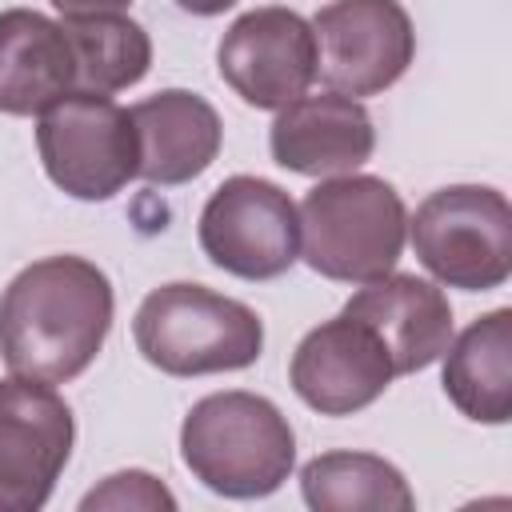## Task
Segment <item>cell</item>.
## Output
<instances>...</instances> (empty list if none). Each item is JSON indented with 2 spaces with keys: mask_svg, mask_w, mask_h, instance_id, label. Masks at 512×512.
<instances>
[{
  "mask_svg": "<svg viewBox=\"0 0 512 512\" xmlns=\"http://www.w3.org/2000/svg\"><path fill=\"white\" fill-rule=\"evenodd\" d=\"M304 504L316 512H412L416 496L396 464L372 452H320L300 468Z\"/></svg>",
  "mask_w": 512,
  "mask_h": 512,
  "instance_id": "17",
  "label": "cell"
},
{
  "mask_svg": "<svg viewBox=\"0 0 512 512\" xmlns=\"http://www.w3.org/2000/svg\"><path fill=\"white\" fill-rule=\"evenodd\" d=\"M272 160L296 176H344L356 172L372 148L376 128L360 100L340 92L300 96L284 108H276V120L268 128Z\"/></svg>",
  "mask_w": 512,
  "mask_h": 512,
  "instance_id": "12",
  "label": "cell"
},
{
  "mask_svg": "<svg viewBox=\"0 0 512 512\" xmlns=\"http://www.w3.org/2000/svg\"><path fill=\"white\" fill-rule=\"evenodd\" d=\"M204 256L240 280H276L300 260V208L264 176H228L200 212Z\"/></svg>",
  "mask_w": 512,
  "mask_h": 512,
  "instance_id": "7",
  "label": "cell"
},
{
  "mask_svg": "<svg viewBox=\"0 0 512 512\" xmlns=\"http://www.w3.org/2000/svg\"><path fill=\"white\" fill-rule=\"evenodd\" d=\"M180 460L208 492L228 500L272 496L296 464L288 416L256 392H212L180 424Z\"/></svg>",
  "mask_w": 512,
  "mask_h": 512,
  "instance_id": "2",
  "label": "cell"
},
{
  "mask_svg": "<svg viewBox=\"0 0 512 512\" xmlns=\"http://www.w3.org/2000/svg\"><path fill=\"white\" fill-rule=\"evenodd\" d=\"M340 312L368 324L380 336L396 376L436 364L452 344L448 296L432 280H420L412 272H388L380 280H368Z\"/></svg>",
  "mask_w": 512,
  "mask_h": 512,
  "instance_id": "13",
  "label": "cell"
},
{
  "mask_svg": "<svg viewBox=\"0 0 512 512\" xmlns=\"http://www.w3.org/2000/svg\"><path fill=\"white\" fill-rule=\"evenodd\" d=\"M64 20L68 16H100V12H124L132 0H48Z\"/></svg>",
  "mask_w": 512,
  "mask_h": 512,
  "instance_id": "20",
  "label": "cell"
},
{
  "mask_svg": "<svg viewBox=\"0 0 512 512\" xmlns=\"http://www.w3.org/2000/svg\"><path fill=\"white\" fill-rule=\"evenodd\" d=\"M136 352L164 376L240 372L264 352V320L232 296L192 280L152 288L132 316Z\"/></svg>",
  "mask_w": 512,
  "mask_h": 512,
  "instance_id": "4",
  "label": "cell"
},
{
  "mask_svg": "<svg viewBox=\"0 0 512 512\" xmlns=\"http://www.w3.org/2000/svg\"><path fill=\"white\" fill-rule=\"evenodd\" d=\"M68 400L32 376L0 380V512H40L72 456Z\"/></svg>",
  "mask_w": 512,
  "mask_h": 512,
  "instance_id": "8",
  "label": "cell"
},
{
  "mask_svg": "<svg viewBox=\"0 0 512 512\" xmlns=\"http://www.w3.org/2000/svg\"><path fill=\"white\" fill-rule=\"evenodd\" d=\"M112 280L84 256H44L0 292V360L44 384L76 380L108 340Z\"/></svg>",
  "mask_w": 512,
  "mask_h": 512,
  "instance_id": "1",
  "label": "cell"
},
{
  "mask_svg": "<svg viewBox=\"0 0 512 512\" xmlns=\"http://www.w3.org/2000/svg\"><path fill=\"white\" fill-rule=\"evenodd\" d=\"M184 12H192V16H220L224 8H232L236 0H176Z\"/></svg>",
  "mask_w": 512,
  "mask_h": 512,
  "instance_id": "21",
  "label": "cell"
},
{
  "mask_svg": "<svg viewBox=\"0 0 512 512\" xmlns=\"http://www.w3.org/2000/svg\"><path fill=\"white\" fill-rule=\"evenodd\" d=\"M444 396L476 424L512 416V308H492L444 348Z\"/></svg>",
  "mask_w": 512,
  "mask_h": 512,
  "instance_id": "16",
  "label": "cell"
},
{
  "mask_svg": "<svg viewBox=\"0 0 512 512\" xmlns=\"http://www.w3.org/2000/svg\"><path fill=\"white\" fill-rule=\"evenodd\" d=\"M60 24L76 56V92L112 96L148 76L152 40L132 16L100 12V16H68Z\"/></svg>",
  "mask_w": 512,
  "mask_h": 512,
  "instance_id": "18",
  "label": "cell"
},
{
  "mask_svg": "<svg viewBox=\"0 0 512 512\" xmlns=\"http://www.w3.org/2000/svg\"><path fill=\"white\" fill-rule=\"evenodd\" d=\"M36 152L48 180L72 200H112L140 172L128 108L96 92H68L36 120Z\"/></svg>",
  "mask_w": 512,
  "mask_h": 512,
  "instance_id": "6",
  "label": "cell"
},
{
  "mask_svg": "<svg viewBox=\"0 0 512 512\" xmlns=\"http://www.w3.org/2000/svg\"><path fill=\"white\" fill-rule=\"evenodd\" d=\"M220 80L260 112L300 100L316 80V32L292 8L268 4L236 16L216 48Z\"/></svg>",
  "mask_w": 512,
  "mask_h": 512,
  "instance_id": "10",
  "label": "cell"
},
{
  "mask_svg": "<svg viewBox=\"0 0 512 512\" xmlns=\"http://www.w3.org/2000/svg\"><path fill=\"white\" fill-rule=\"evenodd\" d=\"M312 32L316 76L352 100L392 88L416 56V28L400 0H332L312 16Z\"/></svg>",
  "mask_w": 512,
  "mask_h": 512,
  "instance_id": "9",
  "label": "cell"
},
{
  "mask_svg": "<svg viewBox=\"0 0 512 512\" xmlns=\"http://www.w3.org/2000/svg\"><path fill=\"white\" fill-rule=\"evenodd\" d=\"M76 92V56L60 20L36 8L0 12V112L40 116Z\"/></svg>",
  "mask_w": 512,
  "mask_h": 512,
  "instance_id": "15",
  "label": "cell"
},
{
  "mask_svg": "<svg viewBox=\"0 0 512 512\" xmlns=\"http://www.w3.org/2000/svg\"><path fill=\"white\" fill-rule=\"evenodd\" d=\"M392 380L396 368L380 336L344 312L312 328L288 364L292 392L320 416H352L376 404Z\"/></svg>",
  "mask_w": 512,
  "mask_h": 512,
  "instance_id": "11",
  "label": "cell"
},
{
  "mask_svg": "<svg viewBox=\"0 0 512 512\" xmlns=\"http://www.w3.org/2000/svg\"><path fill=\"white\" fill-rule=\"evenodd\" d=\"M140 144V180L176 188L212 168L224 144L216 108L188 88H164L128 108Z\"/></svg>",
  "mask_w": 512,
  "mask_h": 512,
  "instance_id": "14",
  "label": "cell"
},
{
  "mask_svg": "<svg viewBox=\"0 0 512 512\" xmlns=\"http://www.w3.org/2000/svg\"><path fill=\"white\" fill-rule=\"evenodd\" d=\"M416 260L448 288L492 292L512 276V204L488 184H448L408 220Z\"/></svg>",
  "mask_w": 512,
  "mask_h": 512,
  "instance_id": "5",
  "label": "cell"
},
{
  "mask_svg": "<svg viewBox=\"0 0 512 512\" xmlns=\"http://www.w3.org/2000/svg\"><path fill=\"white\" fill-rule=\"evenodd\" d=\"M80 508L84 512H92V508H144V512H160V508H176V496L152 472L128 468V472H112L100 488H92L80 500Z\"/></svg>",
  "mask_w": 512,
  "mask_h": 512,
  "instance_id": "19",
  "label": "cell"
},
{
  "mask_svg": "<svg viewBox=\"0 0 512 512\" xmlns=\"http://www.w3.org/2000/svg\"><path fill=\"white\" fill-rule=\"evenodd\" d=\"M404 240L408 208L380 176H324L300 204V256L328 280L368 284L388 276Z\"/></svg>",
  "mask_w": 512,
  "mask_h": 512,
  "instance_id": "3",
  "label": "cell"
}]
</instances>
